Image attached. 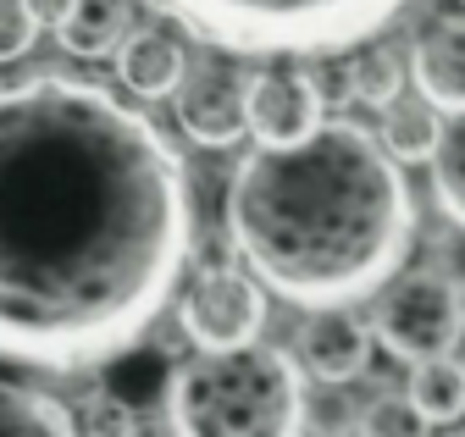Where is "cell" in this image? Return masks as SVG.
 Masks as SVG:
<instances>
[{"mask_svg":"<svg viewBox=\"0 0 465 437\" xmlns=\"http://www.w3.org/2000/svg\"><path fill=\"white\" fill-rule=\"evenodd\" d=\"M294 344H300V365L316 382H327V388H343V382L366 376L371 349H377L371 321H361L349 305H316L305 316V326H300Z\"/></svg>","mask_w":465,"mask_h":437,"instance_id":"9","label":"cell"},{"mask_svg":"<svg viewBox=\"0 0 465 437\" xmlns=\"http://www.w3.org/2000/svg\"><path fill=\"white\" fill-rule=\"evenodd\" d=\"M134 34V0H62L55 12V39L78 62L116 56V44Z\"/></svg>","mask_w":465,"mask_h":437,"instance_id":"12","label":"cell"},{"mask_svg":"<svg viewBox=\"0 0 465 437\" xmlns=\"http://www.w3.org/2000/svg\"><path fill=\"white\" fill-rule=\"evenodd\" d=\"M371 338L404 365L449 354L465 338V288L449 271H404V277H388L377 288Z\"/></svg>","mask_w":465,"mask_h":437,"instance_id":"5","label":"cell"},{"mask_svg":"<svg viewBox=\"0 0 465 437\" xmlns=\"http://www.w3.org/2000/svg\"><path fill=\"white\" fill-rule=\"evenodd\" d=\"M438 133H443V122H438V105L432 100H388L382 105V122H377V139H382V150L393 155V160H432V150H438Z\"/></svg>","mask_w":465,"mask_h":437,"instance_id":"15","label":"cell"},{"mask_svg":"<svg viewBox=\"0 0 465 437\" xmlns=\"http://www.w3.org/2000/svg\"><path fill=\"white\" fill-rule=\"evenodd\" d=\"M411 404L432 421V426H454L465 421V365L449 360V354H432V360H416L411 365Z\"/></svg>","mask_w":465,"mask_h":437,"instance_id":"16","label":"cell"},{"mask_svg":"<svg viewBox=\"0 0 465 437\" xmlns=\"http://www.w3.org/2000/svg\"><path fill=\"white\" fill-rule=\"evenodd\" d=\"M443 437H465V426H460V421H454V432H443Z\"/></svg>","mask_w":465,"mask_h":437,"instance_id":"22","label":"cell"},{"mask_svg":"<svg viewBox=\"0 0 465 437\" xmlns=\"http://www.w3.org/2000/svg\"><path fill=\"white\" fill-rule=\"evenodd\" d=\"M78 432L84 437H139V410L123 393H89L78 410Z\"/></svg>","mask_w":465,"mask_h":437,"instance_id":"19","label":"cell"},{"mask_svg":"<svg viewBox=\"0 0 465 437\" xmlns=\"http://www.w3.org/2000/svg\"><path fill=\"white\" fill-rule=\"evenodd\" d=\"M327 122V94L311 73H255L250 78V133L255 144H300Z\"/></svg>","mask_w":465,"mask_h":437,"instance_id":"8","label":"cell"},{"mask_svg":"<svg viewBox=\"0 0 465 437\" xmlns=\"http://www.w3.org/2000/svg\"><path fill=\"white\" fill-rule=\"evenodd\" d=\"M343 83H349V100H361V105H371V112H382V105L399 100L404 83H411V56H399L388 39L371 34L361 44H349Z\"/></svg>","mask_w":465,"mask_h":437,"instance_id":"13","label":"cell"},{"mask_svg":"<svg viewBox=\"0 0 465 437\" xmlns=\"http://www.w3.org/2000/svg\"><path fill=\"white\" fill-rule=\"evenodd\" d=\"M305 365L277 344L194 349L166 376L172 437H305Z\"/></svg>","mask_w":465,"mask_h":437,"instance_id":"3","label":"cell"},{"mask_svg":"<svg viewBox=\"0 0 465 437\" xmlns=\"http://www.w3.org/2000/svg\"><path fill=\"white\" fill-rule=\"evenodd\" d=\"M116 78H123V89L139 94V100H166L189 78V50L166 28H134L123 44H116Z\"/></svg>","mask_w":465,"mask_h":437,"instance_id":"11","label":"cell"},{"mask_svg":"<svg viewBox=\"0 0 465 437\" xmlns=\"http://www.w3.org/2000/svg\"><path fill=\"white\" fill-rule=\"evenodd\" d=\"M172 105H178V128L205 150H227L250 133V78L232 67L189 73L172 94Z\"/></svg>","mask_w":465,"mask_h":437,"instance_id":"7","label":"cell"},{"mask_svg":"<svg viewBox=\"0 0 465 437\" xmlns=\"http://www.w3.org/2000/svg\"><path fill=\"white\" fill-rule=\"evenodd\" d=\"M460 6H465V0H460Z\"/></svg>","mask_w":465,"mask_h":437,"instance_id":"23","label":"cell"},{"mask_svg":"<svg viewBox=\"0 0 465 437\" xmlns=\"http://www.w3.org/2000/svg\"><path fill=\"white\" fill-rule=\"evenodd\" d=\"M227 56H338L382 34L411 0H150Z\"/></svg>","mask_w":465,"mask_h":437,"instance_id":"4","label":"cell"},{"mask_svg":"<svg viewBox=\"0 0 465 437\" xmlns=\"http://www.w3.org/2000/svg\"><path fill=\"white\" fill-rule=\"evenodd\" d=\"M178 326L194 349H232V344L261 338L266 326L261 277L239 266H205L178 299Z\"/></svg>","mask_w":465,"mask_h":437,"instance_id":"6","label":"cell"},{"mask_svg":"<svg viewBox=\"0 0 465 437\" xmlns=\"http://www.w3.org/2000/svg\"><path fill=\"white\" fill-rule=\"evenodd\" d=\"M227 238L266 294L316 310L377 294L411 255L416 199L382 139L349 117L261 144L227 178Z\"/></svg>","mask_w":465,"mask_h":437,"instance_id":"2","label":"cell"},{"mask_svg":"<svg viewBox=\"0 0 465 437\" xmlns=\"http://www.w3.org/2000/svg\"><path fill=\"white\" fill-rule=\"evenodd\" d=\"M39 39V6L34 0H0V67L28 56Z\"/></svg>","mask_w":465,"mask_h":437,"instance_id":"20","label":"cell"},{"mask_svg":"<svg viewBox=\"0 0 465 437\" xmlns=\"http://www.w3.org/2000/svg\"><path fill=\"white\" fill-rule=\"evenodd\" d=\"M361 437H432V421L411 404V393H377L361 410Z\"/></svg>","mask_w":465,"mask_h":437,"instance_id":"18","label":"cell"},{"mask_svg":"<svg viewBox=\"0 0 465 437\" xmlns=\"http://www.w3.org/2000/svg\"><path fill=\"white\" fill-rule=\"evenodd\" d=\"M443 271H449V277L465 288V244H454V249H449V266H443Z\"/></svg>","mask_w":465,"mask_h":437,"instance_id":"21","label":"cell"},{"mask_svg":"<svg viewBox=\"0 0 465 437\" xmlns=\"http://www.w3.org/2000/svg\"><path fill=\"white\" fill-rule=\"evenodd\" d=\"M432 194L443 205V216L465 233V112H454V122H443L438 150H432Z\"/></svg>","mask_w":465,"mask_h":437,"instance_id":"17","label":"cell"},{"mask_svg":"<svg viewBox=\"0 0 465 437\" xmlns=\"http://www.w3.org/2000/svg\"><path fill=\"white\" fill-rule=\"evenodd\" d=\"M194 244L189 172L123 94L73 73L0 89V360L89 371L172 305Z\"/></svg>","mask_w":465,"mask_h":437,"instance_id":"1","label":"cell"},{"mask_svg":"<svg viewBox=\"0 0 465 437\" xmlns=\"http://www.w3.org/2000/svg\"><path fill=\"white\" fill-rule=\"evenodd\" d=\"M411 83L438 112H465V12L432 17L411 44Z\"/></svg>","mask_w":465,"mask_h":437,"instance_id":"10","label":"cell"},{"mask_svg":"<svg viewBox=\"0 0 465 437\" xmlns=\"http://www.w3.org/2000/svg\"><path fill=\"white\" fill-rule=\"evenodd\" d=\"M0 437H84V432L62 399L0 376Z\"/></svg>","mask_w":465,"mask_h":437,"instance_id":"14","label":"cell"}]
</instances>
